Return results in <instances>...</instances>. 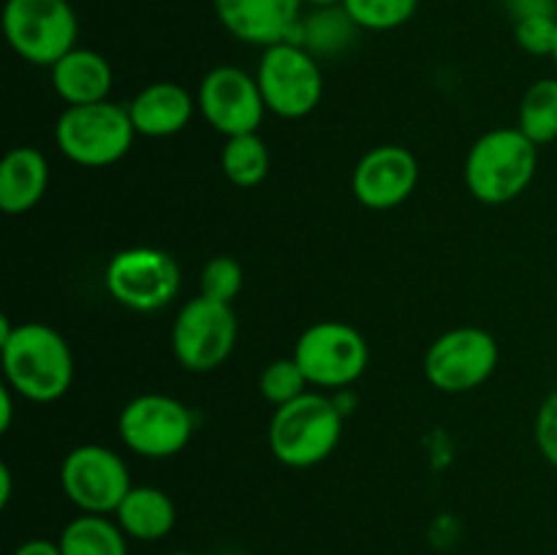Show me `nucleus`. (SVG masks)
Returning <instances> with one entry per match:
<instances>
[{"mask_svg": "<svg viewBox=\"0 0 557 555\" xmlns=\"http://www.w3.org/2000/svg\"><path fill=\"white\" fill-rule=\"evenodd\" d=\"M0 362L5 384L30 403H54L71 390L74 354L52 326L41 321L11 324L0 319Z\"/></svg>", "mask_w": 557, "mask_h": 555, "instance_id": "nucleus-1", "label": "nucleus"}, {"mask_svg": "<svg viewBox=\"0 0 557 555\" xmlns=\"http://www.w3.org/2000/svg\"><path fill=\"white\" fill-rule=\"evenodd\" d=\"M539 169V145L520 128H493L466 156V188L482 205H506L528 190Z\"/></svg>", "mask_w": 557, "mask_h": 555, "instance_id": "nucleus-2", "label": "nucleus"}, {"mask_svg": "<svg viewBox=\"0 0 557 555\" xmlns=\"http://www.w3.org/2000/svg\"><path fill=\"white\" fill-rule=\"evenodd\" d=\"M343 411L335 397L308 390L297 400L277 406L270 419V452L288 468H313L337 449Z\"/></svg>", "mask_w": 557, "mask_h": 555, "instance_id": "nucleus-3", "label": "nucleus"}, {"mask_svg": "<svg viewBox=\"0 0 557 555\" xmlns=\"http://www.w3.org/2000/svg\"><path fill=\"white\" fill-rule=\"evenodd\" d=\"M136 128L128 107L98 101L85 107H65L54 123V145L69 158L87 169L112 166L134 147Z\"/></svg>", "mask_w": 557, "mask_h": 555, "instance_id": "nucleus-4", "label": "nucleus"}, {"mask_svg": "<svg viewBox=\"0 0 557 555\" xmlns=\"http://www.w3.org/2000/svg\"><path fill=\"white\" fill-rule=\"evenodd\" d=\"M256 82H259L267 112L283 120L308 118L324 96V74H321L319 58L294 41L264 47L259 69H256Z\"/></svg>", "mask_w": 557, "mask_h": 555, "instance_id": "nucleus-5", "label": "nucleus"}, {"mask_svg": "<svg viewBox=\"0 0 557 555\" xmlns=\"http://www.w3.org/2000/svg\"><path fill=\"white\" fill-rule=\"evenodd\" d=\"M292 357L310 386L341 392L362 379L370 365V346L362 332L346 321H315L297 337Z\"/></svg>", "mask_w": 557, "mask_h": 555, "instance_id": "nucleus-6", "label": "nucleus"}, {"mask_svg": "<svg viewBox=\"0 0 557 555\" xmlns=\"http://www.w3.org/2000/svg\"><path fill=\"white\" fill-rule=\"evenodd\" d=\"M3 33L22 60L52 69L76 47L79 22L69 0H5Z\"/></svg>", "mask_w": 557, "mask_h": 555, "instance_id": "nucleus-7", "label": "nucleus"}, {"mask_svg": "<svg viewBox=\"0 0 557 555\" xmlns=\"http://www.w3.org/2000/svg\"><path fill=\"white\" fill-rule=\"evenodd\" d=\"M237 335L239 321L232 305L199 294L174 316L172 351L190 373H210L232 357Z\"/></svg>", "mask_w": 557, "mask_h": 555, "instance_id": "nucleus-8", "label": "nucleus"}, {"mask_svg": "<svg viewBox=\"0 0 557 555\" xmlns=\"http://www.w3.org/2000/svg\"><path fill=\"white\" fill-rule=\"evenodd\" d=\"M194 414L183 400L161 392L136 395L117 417V433L125 449L147 460L180 455L194 439Z\"/></svg>", "mask_w": 557, "mask_h": 555, "instance_id": "nucleus-9", "label": "nucleus"}, {"mask_svg": "<svg viewBox=\"0 0 557 555\" xmlns=\"http://www.w3.org/2000/svg\"><path fill=\"white\" fill-rule=\"evenodd\" d=\"M180 281L183 278H180V264L174 256L150 245L117 250L103 272L109 297L136 313L166 308L177 297Z\"/></svg>", "mask_w": 557, "mask_h": 555, "instance_id": "nucleus-10", "label": "nucleus"}, {"mask_svg": "<svg viewBox=\"0 0 557 555\" xmlns=\"http://www.w3.org/2000/svg\"><path fill=\"white\" fill-rule=\"evenodd\" d=\"M500 359L498 341L482 326H455L430 343L424 354V379L449 395L473 392L495 373Z\"/></svg>", "mask_w": 557, "mask_h": 555, "instance_id": "nucleus-11", "label": "nucleus"}, {"mask_svg": "<svg viewBox=\"0 0 557 555\" xmlns=\"http://www.w3.org/2000/svg\"><path fill=\"white\" fill-rule=\"evenodd\" d=\"M60 488L85 515H114L134 484L117 452L103 444H82L65 455L60 466Z\"/></svg>", "mask_w": 557, "mask_h": 555, "instance_id": "nucleus-12", "label": "nucleus"}, {"mask_svg": "<svg viewBox=\"0 0 557 555\" xmlns=\"http://www.w3.org/2000/svg\"><path fill=\"white\" fill-rule=\"evenodd\" d=\"M196 103L201 118L226 139L239 134H259V125L267 114L256 74L250 76L237 65H215L207 71Z\"/></svg>", "mask_w": 557, "mask_h": 555, "instance_id": "nucleus-13", "label": "nucleus"}, {"mask_svg": "<svg viewBox=\"0 0 557 555\" xmlns=\"http://www.w3.org/2000/svg\"><path fill=\"white\" fill-rule=\"evenodd\" d=\"M419 161L408 147L379 145L359 158L351 174V190L368 210L384 212L400 207L417 190Z\"/></svg>", "mask_w": 557, "mask_h": 555, "instance_id": "nucleus-14", "label": "nucleus"}, {"mask_svg": "<svg viewBox=\"0 0 557 555\" xmlns=\"http://www.w3.org/2000/svg\"><path fill=\"white\" fill-rule=\"evenodd\" d=\"M221 25L234 38L253 47H272L281 41H294L302 0H212Z\"/></svg>", "mask_w": 557, "mask_h": 555, "instance_id": "nucleus-15", "label": "nucleus"}, {"mask_svg": "<svg viewBox=\"0 0 557 555\" xmlns=\"http://www.w3.org/2000/svg\"><path fill=\"white\" fill-rule=\"evenodd\" d=\"M196 107L199 103L194 101V96L177 82H152L136 92L134 101L128 103V114L136 134L166 139L190 123Z\"/></svg>", "mask_w": 557, "mask_h": 555, "instance_id": "nucleus-16", "label": "nucleus"}, {"mask_svg": "<svg viewBox=\"0 0 557 555\" xmlns=\"http://www.w3.org/2000/svg\"><path fill=\"white\" fill-rule=\"evenodd\" d=\"M112 85V65L96 49L74 47L65 58H60L52 65V87L65 107L107 101Z\"/></svg>", "mask_w": 557, "mask_h": 555, "instance_id": "nucleus-17", "label": "nucleus"}, {"mask_svg": "<svg viewBox=\"0 0 557 555\" xmlns=\"http://www.w3.org/2000/svg\"><path fill=\"white\" fill-rule=\"evenodd\" d=\"M49 188V161L38 147H14L0 163V210L30 212Z\"/></svg>", "mask_w": 557, "mask_h": 555, "instance_id": "nucleus-18", "label": "nucleus"}, {"mask_svg": "<svg viewBox=\"0 0 557 555\" xmlns=\"http://www.w3.org/2000/svg\"><path fill=\"white\" fill-rule=\"evenodd\" d=\"M114 520L134 542H161L177 526V506L161 488L134 484L114 511Z\"/></svg>", "mask_w": 557, "mask_h": 555, "instance_id": "nucleus-19", "label": "nucleus"}, {"mask_svg": "<svg viewBox=\"0 0 557 555\" xmlns=\"http://www.w3.org/2000/svg\"><path fill=\"white\" fill-rule=\"evenodd\" d=\"M357 22L343 5L313 9L299 20L294 44H302L313 58H337L357 41Z\"/></svg>", "mask_w": 557, "mask_h": 555, "instance_id": "nucleus-20", "label": "nucleus"}, {"mask_svg": "<svg viewBox=\"0 0 557 555\" xmlns=\"http://www.w3.org/2000/svg\"><path fill=\"white\" fill-rule=\"evenodd\" d=\"M63 555H128V536L109 515H85L65 522L58 536Z\"/></svg>", "mask_w": 557, "mask_h": 555, "instance_id": "nucleus-21", "label": "nucleus"}, {"mask_svg": "<svg viewBox=\"0 0 557 555\" xmlns=\"http://www.w3.org/2000/svg\"><path fill=\"white\" fill-rule=\"evenodd\" d=\"M517 128L539 147L557 139V76L536 79L522 92Z\"/></svg>", "mask_w": 557, "mask_h": 555, "instance_id": "nucleus-22", "label": "nucleus"}, {"mask_svg": "<svg viewBox=\"0 0 557 555\" xmlns=\"http://www.w3.org/2000/svg\"><path fill=\"white\" fill-rule=\"evenodd\" d=\"M221 169L237 188H256L270 174V150L259 134L228 136L221 150Z\"/></svg>", "mask_w": 557, "mask_h": 555, "instance_id": "nucleus-23", "label": "nucleus"}, {"mask_svg": "<svg viewBox=\"0 0 557 555\" xmlns=\"http://www.w3.org/2000/svg\"><path fill=\"white\" fill-rule=\"evenodd\" d=\"M419 0H343V9L348 11L359 30H395L406 25L417 14Z\"/></svg>", "mask_w": 557, "mask_h": 555, "instance_id": "nucleus-24", "label": "nucleus"}, {"mask_svg": "<svg viewBox=\"0 0 557 555\" xmlns=\"http://www.w3.org/2000/svg\"><path fill=\"white\" fill-rule=\"evenodd\" d=\"M308 379H305L302 368L297 365V359H275V362L267 365L259 375V392L267 403L272 406H286V403L297 400L299 395L308 392Z\"/></svg>", "mask_w": 557, "mask_h": 555, "instance_id": "nucleus-25", "label": "nucleus"}, {"mask_svg": "<svg viewBox=\"0 0 557 555\" xmlns=\"http://www.w3.org/2000/svg\"><path fill=\"white\" fill-rule=\"evenodd\" d=\"M243 267L232 256H215L201 270V294L218 303H234L239 292H243Z\"/></svg>", "mask_w": 557, "mask_h": 555, "instance_id": "nucleus-26", "label": "nucleus"}, {"mask_svg": "<svg viewBox=\"0 0 557 555\" xmlns=\"http://www.w3.org/2000/svg\"><path fill=\"white\" fill-rule=\"evenodd\" d=\"M515 38L528 54L553 58L557 41V16H528L515 22Z\"/></svg>", "mask_w": 557, "mask_h": 555, "instance_id": "nucleus-27", "label": "nucleus"}, {"mask_svg": "<svg viewBox=\"0 0 557 555\" xmlns=\"http://www.w3.org/2000/svg\"><path fill=\"white\" fill-rule=\"evenodd\" d=\"M533 441L544 460L557 468V390L549 392L533 419Z\"/></svg>", "mask_w": 557, "mask_h": 555, "instance_id": "nucleus-28", "label": "nucleus"}, {"mask_svg": "<svg viewBox=\"0 0 557 555\" xmlns=\"http://www.w3.org/2000/svg\"><path fill=\"white\" fill-rule=\"evenodd\" d=\"M504 3L515 22L528 16H557V0H504Z\"/></svg>", "mask_w": 557, "mask_h": 555, "instance_id": "nucleus-29", "label": "nucleus"}, {"mask_svg": "<svg viewBox=\"0 0 557 555\" xmlns=\"http://www.w3.org/2000/svg\"><path fill=\"white\" fill-rule=\"evenodd\" d=\"M11 555H63L60 553L58 542H49V539H27Z\"/></svg>", "mask_w": 557, "mask_h": 555, "instance_id": "nucleus-30", "label": "nucleus"}, {"mask_svg": "<svg viewBox=\"0 0 557 555\" xmlns=\"http://www.w3.org/2000/svg\"><path fill=\"white\" fill-rule=\"evenodd\" d=\"M14 395L16 392L11 390L9 384L0 390V433H9L11 430V419H14Z\"/></svg>", "mask_w": 557, "mask_h": 555, "instance_id": "nucleus-31", "label": "nucleus"}, {"mask_svg": "<svg viewBox=\"0 0 557 555\" xmlns=\"http://www.w3.org/2000/svg\"><path fill=\"white\" fill-rule=\"evenodd\" d=\"M11 495H14V473L9 466H0V506H9Z\"/></svg>", "mask_w": 557, "mask_h": 555, "instance_id": "nucleus-32", "label": "nucleus"}, {"mask_svg": "<svg viewBox=\"0 0 557 555\" xmlns=\"http://www.w3.org/2000/svg\"><path fill=\"white\" fill-rule=\"evenodd\" d=\"M310 9H330V5H343V0H302Z\"/></svg>", "mask_w": 557, "mask_h": 555, "instance_id": "nucleus-33", "label": "nucleus"}, {"mask_svg": "<svg viewBox=\"0 0 557 555\" xmlns=\"http://www.w3.org/2000/svg\"><path fill=\"white\" fill-rule=\"evenodd\" d=\"M166 555H196V553H188V550H174V553H166Z\"/></svg>", "mask_w": 557, "mask_h": 555, "instance_id": "nucleus-34", "label": "nucleus"}, {"mask_svg": "<svg viewBox=\"0 0 557 555\" xmlns=\"http://www.w3.org/2000/svg\"><path fill=\"white\" fill-rule=\"evenodd\" d=\"M553 63H555V69H557V41H555V52H553Z\"/></svg>", "mask_w": 557, "mask_h": 555, "instance_id": "nucleus-35", "label": "nucleus"}]
</instances>
